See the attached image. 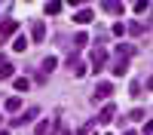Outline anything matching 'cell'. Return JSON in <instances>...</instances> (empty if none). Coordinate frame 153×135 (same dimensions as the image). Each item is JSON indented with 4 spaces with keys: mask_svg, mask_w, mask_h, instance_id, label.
<instances>
[{
    "mask_svg": "<svg viewBox=\"0 0 153 135\" xmlns=\"http://www.w3.org/2000/svg\"><path fill=\"white\" fill-rule=\"evenodd\" d=\"M126 31H132L135 37H141V34H147V28H144L141 22H132V25H129V28H126Z\"/></svg>",
    "mask_w": 153,
    "mask_h": 135,
    "instance_id": "obj_15",
    "label": "cell"
},
{
    "mask_svg": "<svg viewBox=\"0 0 153 135\" xmlns=\"http://www.w3.org/2000/svg\"><path fill=\"white\" fill-rule=\"evenodd\" d=\"M43 9H46V16H58V12H61V3H58V0H52V3H46Z\"/></svg>",
    "mask_w": 153,
    "mask_h": 135,
    "instance_id": "obj_17",
    "label": "cell"
},
{
    "mask_svg": "<svg viewBox=\"0 0 153 135\" xmlns=\"http://www.w3.org/2000/svg\"><path fill=\"white\" fill-rule=\"evenodd\" d=\"M95 126H98V120H89V123H83V126H80V132H76V135H89Z\"/></svg>",
    "mask_w": 153,
    "mask_h": 135,
    "instance_id": "obj_19",
    "label": "cell"
},
{
    "mask_svg": "<svg viewBox=\"0 0 153 135\" xmlns=\"http://www.w3.org/2000/svg\"><path fill=\"white\" fill-rule=\"evenodd\" d=\"M0 135H9V132H6V129H0Z\"/></svg>",
    "mask_w": 153,
    "mask_h": 135,
    "instance_id": "obj_24",
    "label": "cell"
},
{
    "mask_svg": "<svg viewBox=\"0 0 153 135\" xmlns=\"http://www.w3.org/2000/svg\"><path fill=\"white\" fill-rule=\"evenodd\" d=\"M55 68H58V61H55V55H46V58H43V74H52Z\"/></svg>",
    "mask_w": 153,
    "mask_h": 135,
    "instance_id": "obj_12",
    "label": "cell"
},
{
    "mask_svg": "<svg viewBox=\"0 0 153 135\" xmlns=\"http://www.w3.org/2000/svg\"><path fill=\"white\" fill-rule=\"evenodd\" d=\"M92 19H95V12H92V9H80V12L74 16V22H76V25H89Z\"/></svg>",
    "mask_w": 153,
    "mask_h": 135,
    "instance_id": "obj_8",
    "label": "cell"
},
{
    "mask_svg": "<svg viewBox=\"0 0 153 135\" xmlns=\"http://www.w3.org/2000/svg\"><path fill=\"white\" fill-rule=\"evenodd\" d=\"M150 9H153V3H150Z\"/></svg>",
    "mask_w": 153,
    "mask_h": 135,
    "instance_id": "obj_25",
    "label": "cell"
},
{
    "mask_svg": "<svg viewBox=\"0 0 153 135\" xmlns=\"http://www.w3.org/2000/svg\"><path fill=\"white\" fill-rule=\"evenodd\" d=\"M101 9L110 12V16H120V12H123V3H120V0H104V3H101Z\"/></svg>",
    "mask_w": 153,
    "mask_h": 135,
    "instance_id": "obj_7",
    "label": "cell"
},
{
    "mask_svg": "<svg viewBox=\"0 0 153 135\" xmlns=\"http://www.w3.org/2000/svg\"><path fill=\"white\" fill-rule=\"evenodd\" d=\"M89 43V34H74V46L80 49V46H86Z\"/></svg>",
    "mask_w": 153,
    "mask_h": 135,
    "instance_id": "obj_20",
    "label": "cell"
},
{
    "mask_svg": "<svg viewBox=\"0 0 153 135\" xmlns=\"http://www.w3.org/2000/svg\"><path fill=\"white\" fill-rule=\"evenodd\" d=\"M12 86H16L19 92H28V89H31V80H28V77H19V80L12 83Z\"/></svg>",
    "mask_w": 153,
    "mask_h": 135,
    "instance_id": "obj_16",
    "label": "cell"
},
{
    "mask_svg": "<svg viewBox=\"0 0 153 135\" xmlns=\"http://www.w3.org/2000/svg\"><path fill=\"white\" fill-rule=\"evenodd\" d=\"M129 92H132V95L138 98V95H141V92H144V86H141V83H132V86H129Z\"/></svg>",
    "mask_w": 153,
    "mask_h": 135,
    "instance_id": "obj_22",
    "label": "cell"
},
{
    "mask_svg": "<svg viewBox=\"0 0 153 135\" xmlns=\"http://www.w3.org/2000/svg\"><path fill=\"white\" fill-rule=\"evenodd\" d=\"M113 117H117V107H113V104H104V110L98 114V126H107Z\"/></svg>",
    "mask_w": 153,
    "mask_h": 135,
    "instance_id": "obj_5",
    "label": "cell"
},
{
    "mask_svg": "<svg viewBox=\"0 0 153 135\" xmlns=\"http://www.w3.org/2000/svg\"><path fill=\"white\" fill-rule=\"evenodd\" d=\"M31 40H34V43H43V40H46V28H43L40 19L31 22Z\"/></svg>",
    "mask_w": 153,
    "mask_h": 135,
    "instance_id": "obj_3",
    "label": "cell"
},
{
    "mask_svg": "<svg viewBox=\"0 0 153 135\" xmlns=\"http://www.w3.org/2000/svg\"><path fill=\"white\" fill-rule=\"evenodd\" d=\"M132 9H135V12H147V9H150V3H144V0H138V3H135Z\"/></svg>",
    "mask_w": 153,
    "mask_h": 135,
    "instance_id": "obj_23",
    "label": "cell"
},
{
    "mask_svg": "<svg viewBox=\"0 0 153 135\" xmlns=\"http://www.w3.org/2000/svg\"><path fill=\"white\" fill-rule=\"evenodd\" d=\"M6 77H12V65L6 61V55H0V80H6Z\"/></svg>",
    "mask_w": 153,
    "mask_h": 135,
    "instance_id": "obj_11",
    "label": "cell"
},
{
    "mask_svg": "<svg viewBox=\"0 0 153 135\" xmlns=\"http://www.w3.org/2000/svg\"><path fill=\"white\" fill-rule=\"evenodd\" d=\"M113 95V83H98V89H95V101H101V98H110Z\"/></svg>",
    "mask_w": 153,
    "mask_h": 135,
    "instance_id": "obj_6",
    "label": "cell"
},
{
    "mask_svg": "<svg viewBox=\"0 0 153 135\" xmlns=\"http://www.w3.org/2000/svg\"><path fill=\"white\" fill-rule=\"evenodd\" d=\"M12 49H16V52H25V49H28V37H16V40H12Z\"/></svg>",
    "mask_w": 153,
    "mask_h": 135,
    "instance_id": "obj_13",
    "label": "cell"
},
{
    "mask_svg": "<svg viewBox=\"0 0 153 135\" xmlns=\"http://www.w3.org/2000/svg\"><path fill=\"white\" fill-rule=\"evenodd\" d=\"M129 120H135V123L144 120V107H132V110H129Z\"/></svg>",
    "mask_w": 153,
    "mask_h": 135,
    "instance_id": "obj_21",
    "label": "cell"
},
{
    "mask_svg": "<svg viewBox=\"0 0 153 135\" xmlns=\"http://www.w3.org/2000/svg\"><path fill=\"white\" fill-rule=\"evenodd\" d=\"M40 117V107H28L25 114H19L16 120H12V126H25V123H31V120H37Z\"/></svg>",
    "mask_w": 153,
    "mask_h": 135,
    "instance_id": "obj_2",
    "label": "cell"
},
{
    "mask_svg": "<svg viewBox=\"0 0 153 135\" xmlns=\"http://www.w3.org/2000/svg\"><path fill=\"white\" fill-rule=\"evenodd\" d=\"M104 65H107V49H104V46H95V49H92V71H95V74L104 71Z\"/></svg>",
    "mask_w": 153,
    "mask_h": 135,
    "instance_id": "obj_1",
    "label": "cell"
},
{
    "mask_svg": "<svg viewBox=\"0 0 153 135\" xmlns=\"http://www.w3.org/2000/svg\"><path fill=\"white\" fill-rule=\"evenodd\" d=\"M19 107H22V98H19V95H12V98H6V101H3V110H9V114H16Z\"/></svg>",
    "mask_w": 153,
    "mask_h": 135,
    "instance_id": "obj_9",
    "label": "cell"
},
{
    "mask_svg": "<svg viewBox=\"0 0 153 135\" xmlns=\"http://www.w3.org/2000/svg\"><path fill=\"white\" fill-rule=\"evenodd\" d=\"M117 55H120V58H123V55L129 58V55H138V49H135L132 43H120V46H117Z\"/></svg>",
    "mask_w": 153,
    "mask_h": 135,
    "instance_id": "obj_10",
    "label": "cell"
},
{
    "mask_svg": "<svg viewBox=\"0 0 153 135\" xmlns=\"http://www.w3.org/2000/svg\"><path fill=\"white\" fill-rule=\"evenodd\" d=\"M16 28H19V25L12 22V19H6L3 25H0V43H3V40H9V37L16 34Z\"/></svg>",
    "mask_w": 153,
    "mask_h": 135,
    "instance_id": "obj_4",
    "label": "cell"
},
{
    "mask_svg": "<svg viewBox=\"0 0 153 135\" xmlns=\"http://www.w3.org/2000/svg\"><path fill=\"white\" fill-rule=\"evenodd\" d=\"M126 71H129V61H126V58H123V61H117V65H113V74H117V77H123Z\"/></svg>",
    "mask_w": 153,
    "mask_h": 135,
    "instance_id": "obj_18",
    "label": "cell"
},
{
    "mask_svg": "<svg viewBox=\"0 0 153 135\" xmlns=\"http://www.w3.org/2000/svg\"><path fill=\"white\" fill-rule=\"evenodd\" d=\"M49 132H52V123H49V120H40V123H37V135H49Z\"/></svg>",
    "mask_w": 153,
    "mask_h": 135,
    "instance_id": "obj_14",
    "label": "cell"
}]
</instances>
